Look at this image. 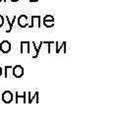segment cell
<instances>
[{"label":"cell","instance_id":"obj_1","mask_svg":"<svg viewBox=\"0 0 118 133\" xmlns=\"http://www.w3.org/2000/svg\"><path fill=\"white\" fill-rule=\"evenodd\" d=\"M20 52L22 54H31V43L30 42H21Z\"/></svg>","mask_w":118,"mask_h":133},{"label":"cell","instance_id":"obj_2","mask_svg":"<svg viewBox=\"0 0 118 133\" xmlns=\"http://www.w3.org/2000/svg\"><path fill=\"white\" fill-rule=\"evenodd\" d=\"M2 102L5 103V104H10L12 103L13 100H14V95L11 91H4L3 94H2Z\"/></svg>","mask_w":118,"mask_h":133},{"label":"cell","instance_id":"obj_3","mask_svg":"<svg viewBox=\"0 0 118 133\" xmlns=\"http://www.w3.org/2000/svg\"><path fill=\"white\" fill-rule=\"evenodd\" d=\"M11 48H12V45H11V43L8 42V41H2L0 43V51L2 53H8L11 51Z\"/></svg>","mask_w":118,"mask_h":133},{"label":"cell","instance_id":"obj_4","mask_svg":"<svg viewBox=\"0 0 118 133\" xmlns=\"http://www.w3.org/2000/svg\"><path fill=\"white\" fill-rule=\"evenodd\" d=\"M12 72H13V77H15V78H21L24 75V68L21 65H15L12 68Z\"/></svg>","mask_w":118,"mask_h":133},{"label":"cell","instance_id":"obj_5","mask_svg":"<svg viewBox=\"0 0 118 133\" xmlns=\"http://www.w3.org/2000/svg\"><path fill=\"white\" fill-rule=\"evenodd\" d=\"M27 95H28L27 103H30V104H32V103L38 104V92H34V93L28 92Z\"/></svg>","mask_w":118,"mask_h":133},{"label":"cell","instance_id":"obj_6","mask_svg":"<svg viewBox=\"0 0 118 133\" xmlns=\"http://www.w3.org/2000/svg\"><path fill=\"white\" fill-rule=\"evenodd\" d=\"M31 19H32V24L29 25L30 28H34V27L39 28L40 27V19H41L40 15H33L31 17Z\"/></svg>","mask_w":118,"mask_h":133},{"label":"cell","instance_id":"obj_7","mask_svg":"<svg viewBox=\"0 0 118 133\" xmlns=\"http://www.w3.org/2000/svg\"><path fill=\"white\" fill-rule=\"evenodd\" d=\"M17 22H18L19 27H21V28L29 27L28 16H27V15H21V16H19L18 19H17Z\"/></svg>","mask_w":118,"mask_h":133},{"label":"cell","instance_id":"obj_8","mask_svg":"<svg viewBox=\"0 0 118 133\" xmlns=\"http://www.w3.org/2000/svg\"><path fill=\"white\" fill-rule=\"evenodd\" d=\"M16 103H27V93L26 92H16Z\"/></svg>","mask_w":118,"mask_h":133},{"label":"cell","instance_id":"obj_9","mask_svg":"<svg viewBox=\"0 0 118 133\" xmlns=\"http://www.w3.org/2000/svg\"><path fill=\"white\" fill-rule=\"evenodd\" d=\"M55 46H56V49H55V52L56 53H60V50L63 49V52L66 53V43L63 42V43H58V42H55Z\"/></svg>","mask_w":118,"mask_h":133},{"label":"cell","instance_id":"obj_10","mask_svg":"<svg viewBox=\"0 0 118 133\" xmlns=\"http://www.w3.org/2000/svg\"><path fill=\"white\" fill-rule=\"evenodd\" d=\"M55 49H56V46H55V43L54 42H47V52L49 53V54L56 53L55 52Z\"/></svg>","mask_w":118,"mask_h":133},{"label":"cell","instance_id":"obj_11","mask_svg":"<svg viewBox=\"0 0 118 133\" xmlns=\"http://www.w3.org/2000/svg\"><path fill=\"white\" fill-rule=\"evenodd\" d=\"M12 68H13V66H5L4 70H3V71H4L5 78H11V77H13Z\"/></svg>","mask_w":118,"mask_h":133},{"label":"cell","instance_id":"obj_12","mask_svg":"<svg viewBox=\"0 0 118 133\" xmlns=\"http://www.w3.org/2000/svg\"><path fill=\"white\" fill-rule=\"evenodd\" d=\"M6 19H7V21H8V24H9V27L6 29V33H10L11 32V30H12V28H13V25H14V23L16 22V17H14L13 18V20L10 22V20H9V18H8V16H6Z\"/></svg>","mask_w":118,"mask_h":133},{"label":"cell","instance_id":"obj_13","mask_svg":"<svg viewBox=\"0 0 118 133\" xmlns=\"http://www.w3.org/2000/svg\"><path fill=\"white\" fill-rule=\"evenodd\" d=\"M43 25L46 28H52L54 26V21H43Z\"/></svg>","mask_w":118,"mask_h":133},{"label":"cell","instance_id":"obj_14","mask_svg":"<svg viewBox=\"0 0 118 133\" xmlns=\"http://www.w3.org/2000/svg\"><path fill=\"white\" fill-rule=\"evenodd\" d=\"M43 21H54V17L52 15H46V16H44Z\"/></svg>","mask_w":118,"mask_h":133},{"label":"cell","instance_id":"obj_15","mask_svg":"<svg viewBox=\"0 0 118 133\" xmlns=\"http://www.w3.org/2000/svg\"><path fill=\"white\" fill-rule=\"evenodd\" d=\"M4 25V17L2 15H0V28H2Z\"/></svg>","mask_w":118,"mask_h":133},{"label":"cell","instance_id":"obj_16","mask_svg":"<svg viewBox=\"0 0 118 133\" xmlns=\"http://www.w3.org/2000/svg\"><path fill=\"white\" fill-rule=\"evenodd\" d=\"M2 74H3V69H2V67L0 66V77L2 76Z\"/></svg>","mask_w":118,"mask_h":133},{"label":"cell","instance_id":"obj_17","mask_svg":"<svg viewBox=\"0 0 118 133\" xmlns=\"http://www.w3.org/2000/svg\"><path fill=\"white\" fill-rule=\"evenodd\" d=\"M30 1H31V2H38V0H30Z\"/></svg>","mask_w":118,"mask_h":133},{"label":"cell","instance_id":"obj_18","mask_svg":"<svg viewBox=\"0 0 118 133\" xmlns=\"http://www.w3.org/2000/svg\"><path fill=\"white\" fill-rule=\"evenodd\" d=\"M10 1H12V2H18L19 0H10Z\"/></svg>","mask_w":118,"mask_h":133},{"label":"cell","instance_id":"obj_19","mask_svg":"<svg viewBox=\"0 0 118 133\" xmlns=\"http://www.w3.org/2000/svg\"><path fill=\"white\" fill-rule=\"evenodd\" d=\"M6 1H7V0H3V2H6Z\"/></svg>","mask_w":118,"mask_h":133},{"label":"cell","instance_id":"obj_20","mask_svg":"<svg viewBox=\"0 0 118 133\" xmlns=\"http://www.w3.org/2000/svg\"><path fill=\"white\" fill-rule=\"evenodd\" d=\"M2 1H3V0H0V2H2Z\"/></svg>","mask_w":118,"mask_h":133}]
</instances>
